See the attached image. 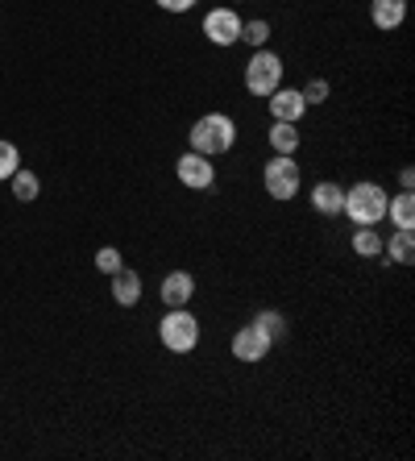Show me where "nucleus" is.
I'll return each mask as SVG.
<instances>
[{
	"instance_id": "obj_1",
	"label": "nucleus",
	"mask_w": 415,
	"mask_h": 461,
	"mask_svg": "<svg viewBox=\"0 0 415 461\" xmlns=\"http://www.w3.org/2000/svg\"><path fill=\"white\" fill-rule=\"evenodd\" d=\"M386 204H391V192H386L383 183L362 179V183H353V187H345V208H341V216H349L353 229L383 225V221H386Z\"/></svg>"
},
{
	"instance_id": "obj_2",
	"label": "nucleus",
	"mask_w": 415,
	"mask_h": 461,
	"mask_svg": "<svg viewBox=\"0 0 415 461\" xmlns=\"http://www.w3.org/2000/svg\"><path fill=\"white\" fill-rule=\"evenodd\" d=\"M237 146V121L229 113H203L200 121L187 133V150L208 154V158H221Z\"/></svg>"
},
{
	"instance_id": "obj_3",
	"label": "nucleus",
	"mask_w": 415,
	"mask_h": 461,
	"mask_svg": "<svg viewBox=\"0 0 415 461\" xmlns=\"http://www.w3.org/2000/svg\"><path fill=\"white\" fill-rule=\"evenodd\" d=\"M283 59H278L270 46H262V50H254L249 54V63H245V76H241V84H245V92L249 96H257V100H266L275 87H283Z\"/></svg>"
},
{
	"instance_id": "obj_4",
	"label": "nucleus",
	"mask_w": 415,
	"mask_h": 461,
	"mask_svg": "<svg viewBox=\"0 0 415 461\" xmlns=\"http://www.w3.org/2000/svg\"><path fill=\"white\" fill-rule=\"evenodd\" d=\"M158 341L167 354H192L200 345V321H195L192 308H167L158 324Z\"/></svg>"
},
{
	"instance_id": "obj_5",
	"label": "nucleus",
	"mask_w": 415,
	"mask_h": 461,
	"mask_svg": "<svg viewBox=\"0 0 415 461\" xmlns=\"http://www.w3.org/2000/svg\"><path fill=\"white\" fill-rule=\"evenodd\" d=\"M262 187L270 200H295L303 187V167L295 162V154H275L262 171Z\"/></svg>"
},
{
	"instance_id": "obj_6",
	"label": "nucleus",
	"mask_w": 415,
	"mask_h": 461,
	"mask_svg": "<svg viewBox=\"0 0 415 461\" xmlns=\"http://www.w3.org/2000/svg\"><path fill=\"white\" fill-rule=\"evenodd\" d=\"M200 30L212 46H224V50H229V46L241 42V13H237L233 5H216V9L203 13Z\"/></svg>"
},
{
	"instance_id": "obj_7",
	"label": "nucleus",
	"mask_w": 415,
	"mask_h": 461,
	"mask_svg": "<svg viewBox=\"0 0 415 461\" xmlns=\"http://www.w3.org/2000/svg\"><path fill=\"white\" fill-rule=\"evenodd\" d=\"M175 179L187 187V192H208V187H216V167L208 154H179V162H175Z\"/></svg>"
},
{
	"instance_id": "obj_8",
	"label": "nucleus",
	"mask_w": 415,
	"mask_h": 461,
	"mask_svg": "<svg viewBox=\"0 0 415 461\" xmlns=\"http://www.w3.org/2000/svg\"><path fill=\"white\" fill-rule=\"evenodd\" d=\"M229 349H233V357H237V362H245V366H257V362H266V357H270V349H275V341H270V337L262 333V329H257L254 321H249V324H241V329H237V333H233V345H229Z\"/></svg>"
},
{
	"instance_id": "obj_9",
	"label": "nucleus",
	"mask_w": 415,
	"mask_h": 461,
	"mask_svg": "<svg viewBox=\"0 0 415 461\" xmlns=\"http://www.w3.org/2000/svg\"><path fill=\"white\" fill-rule=\"evenodd\" d=\"M266 108L275 121H291V125H299V121L308 117V100H303L299 87H275L266 96Z\"/></svg>"
},
{
	"instance_id": "obj_10",
	"label": "nucleus",
	"mask_w": 415,
	"mask_h": 461,
	"mask_svg": "<svg viewBox=\"0 0 415 461\" xmlns=\"http://www.w3.org/2000/svg\"><path fill=\"white\" fill-rule=\"evenodd\" d=\"M158 295H162V303H167V308H192V300H195V275H187V270H171V275L162 279Z\"/></svg>"
},
{
	"instance_id": "obj_11",
	"label": "nucleus",
	"mask_w": 415,
	"mask_h": 461,
	"mask_svg": "<svg viewBox=\"0 0 415 461\" xmlns=\"http://www.w3.org/2000/svg\"><path fill=\"white\" fill-rule=\"evenodd\" d=\"M341 208H345V187H341V183L324 179V183H316V187H311V212H316V216L332 221V216H341Z\"/></svg>"
},
{
	"instance_id": "obj_12",
	"label": "nucleus",
	"mask_w": 415,
	"mask_h": 461,
	"mask_svg": "<svg viewBox=\"0 0 415 461\" xmlns=\"http://www.w3.org/2000/svg\"><path fill=\"white\" fill-rule=\"evenodd\" d=\"M108 283H113V300H117L121 308H138L141 303V275L138 270L121 267L117 275H108Z\"/></svg>"
},
{
	"instance_id": "obj_13",
	"label": "nucleus",
	"mask_w": 415,
	"mask_h": 461,
	"mask_svg": "<svg viewBox=\"0 0 415 461\" xmlns=\"http://www.w3.org/2000/svg\"><path fill=\"white\" fill-rule=\"evenodd\" d=\"M415 229H394L391 237H383V258L394 262V267H411L415 258Z\"/></svg>"
},
{
	"instance_id": "obj_14",
	"label": "nucleus",
	"mask_w": 415,
	"mask_h": 461,
	"mask_svg": "<svg viewBox=\"0 0 415 461\" xmlns=\"http://www.w3.org/2000/svg\"><path fill=\"white\" fill-rule=\"evenodd\" d=\"M403 17H407V0H370V22L383 33L399 30Z\"/></svg>"
},
{
	"instance_id": "obj_15",
	"label": "nucleus",
	"mask_w": 415,
	"mask_h": 461,
	"mask_svg": "<svg viewBox=\"0 0 415 461\" xmlns=\"http://www.w3.org/2000/svg\"><path fill=\"white\" fill-rule=\"evenodd\" d=\"M9 187H13V200H22V204H33V200L42 195V179H38L30 167H17L13 179H9Z\"/></svg>"
},
{
	"instance_id": "obj_16",
	"label": "nucleus",
	"mask_w": 415,
	"mask_h": 461,
	"mask_svg": "<svg viewBox=\"0 0 415 461\" xmlns=\"http://www.w3.org/2000/svg\"><path fill=\"white\" fill-rule=\"evenodd\" d=\"M349 246L357 258H383V233H378V225H365V229H353Z\"/></svg>"
},
{
	"instance_id": "obj_17",
	"label": "nucleus",
	"mask_w": 415,
	"mask_h": 461,
	"mask_svg": "<svg viewBox=\"0 0 415 461\" xmlns=\"http://www.w3.org/2000/svg\"><path fill=\"white\" fill-rule=\"evenodd\" d=\"M386 216H391L394 229H415V195H411V192L391 195V204H386Z\"/></svg>"
},
{
	"instance_id": "obj_18",
	"label": "nucleus",
	"mask_w": 415,
	"mask_h": 461,
	"mask_svg": "<svg viewBox=\"0 0 415 461\" xmlns=\"http://www.w3.org/2000/svg\"><path fill=\"white\" fill-rule=\"evenodd\" d=\"M270 150L275 154H295L299 150V125H291V121H275V125H270Z\"/></svg>"
},
{
	"instance_id": "obj_19",
	"label": "nucleus",
	"mask_w": 415,
	"mask_h": 461,
	"mask_svg": "<svg viewBox=\"0 0 415 461\" xmlns=\"http://www.w3.org/2000/svg\"><path fill=\"white\" fill-rule=\"evenodd\" d=\"M254 324L257 329H262V333L270 337V341H283V337L291 333V324H287V316H283V312H275V308H262L254 316Z\"/></svg>"
},
{
	"instance_id": "obj_20",
	"label": "nucleus",
	"mask_w": 415,
	"mask_h": 461,
	"mask_svg": "<svg viewBox=\"0 0 415 461\" xmlns=\"http://www.w3.org/2000/svg\"><path fill=\"white\" fill-rule=\"evenodd\" d=\"M270 22L266 17H254V22H241V42L249 46V50H262V46L270 42Z\"/></svg>"
},
{
	"instance_id": "obj_21",
	"label": "nucleus",
	"mask_w": 415,
	"mask_h": 461,
	"mask_svg": "<svg viewBox=\"0 0 415 461\" xmlns=\"http://www.w3.org/2000/svg\"><path fill=\"white\" fill-rule=\"evenodd\" d=\"M17 167H22V150L13 141H0V183H9Z\"/></svg>"
},
{
	"instance_id": "obj_22",
	"label": "nucleus",
	"mask_w": 415,
	"mask_h": 461,
	"mask_svg": "<svg viewBox=\"0 0 415 461\" xmlns=\"http://www.w3.org/2000/svg\"><path fill=\"white\" fill-rule=\"evenodd\" d=\"M299 92H303V100H308V108H311V104H324V100L332 96V84L329 79H308Z\"/></svg>"
},
{
	"instance_id": "obj_23",
	"label": "nucleus",
	"mask_w": 415,
	"mask_h": 461,
	"mask_svg": "<svg viewBox=\"0 0 415 461\" xmlns=\"http://www.w3.org/2000/svg\"><path fill=\"white\" fill-rule=\"evenodd\" d=\"M121 267H125V258H121L117 246H104V249L96 254V270H100V275H117Z\"/></svg>"
},
{
	"instance_id": "obj_24",
	"label": "nucleus",
	"mask_w": 415,
	"mask_h": 461,
	"mask_svg": "<svg viewBox=\"0 0 415 461\" xmlns=\"http://www.w3.org/2000/svg\"><path fill=\"white\" fill-rule=\"evenodd\" d=\"M154 5H158L162 13H192L200 0H154Z\"/></svg>"
},
{
	"instance_id": "obj_25",
	"label": "nucleus",
	"mask_w": 415,
	"mask_h": 461,
	"mask_svg": "<svg viewBox=\"0 0 415 461\" xmlns=\"http://www.w3.org/2000/svg\"><path fill=\"white\" fill-rule=\"evenodd\" d=\"M399 187H403V192H411V187H415V171H411V167H399Z\"/></svg>"
},
{
	"instance_id": "obj_26",
	"label": "nucleus",
	"mask_w": 415,
	"mask_h": 461,
	"mask_svg": "<svg viewBox=\"0 0 415 461\" xmlns=\"http://www.w3.org/2000/svg\"><path fill=\"white\" fill-rule=\"evenodd\" d=\"M233 5H241V0H233Z\"/></svg>"
}]
</instances>
